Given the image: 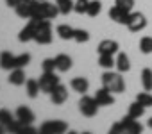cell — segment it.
<instances>
[{"label": "cell", "instance_id": "6da1fadb", "mask_svg": "<svg viewBox=\"0 0 152 134\" xmlns=\"http://www.w3.org/2000/svg\"><path fill=\"white\" fill-rule=\"evenodd\" d=\"M36 22V27H34V41L39 43V45H50L52 43V25H50V20H39V18H32Z\"/></svg>", "mask_w": 152, "mask_h": 134}, {"label": "cell", "instance_id": "7a4b0ae2", "mask_svg": "<svg viewBox=\"0 0 152 134\" xmlns=\"http://www.w3.org/2000/svg\"><path fill=\"white\" fill-rule=\"evenodd\" d=\"M102 86H106L113 93H124L125 91V81L120 72H104L102 74Z\"/></svg>", "mask_w": 152, "mask_h": 134}, {"label": "cell", "instance_id": "3957f363", "mask_svg": "<svg viewBox=\"0 0 152 134\" xmlns=\"http://www.w3.org/2000/svg\"><path fill=\"white\" fill-rule=\"evenodd\" d=\"M59 13V7L56 4H50L47 0H36V7H34V16L39 20H54Z\"/></svg>", "mask_w": 152, "mask_h": 134}, {"label": "cell", "instance_id": "277c9868", "mask_svg": "<svg viewBox=\"0 0 152 134\" xmlns=\"http://www.w3.org/2000/svg\"><path fill=\"white\" fill-rule=\"evenodd\" d=\"M143 130V127H141V123L136 120V118H131L129 114L125 116V118H122V122H118V123H115L113 127H111V132L115 134V132H129V134H140Z\"/></svg>", "mask_w": 152, "mask_h": 134}, {"label": "cell", "instance_id": "5b68a950", "mask_svg": "<svg viewBox=\"0 0 152 134\" xmlns=\"http://www.w3.org/2000/svg\"><path fill=\"white\" fill-rule=\"evenodd\" d=\"M68 130V123L63 120H47L39 125L41 134H63Z\"/></svg>", "mask_w": 152, "mask_h": 134}, {"label": "cell", "instance_id": "8992f818", "mask_svg": "<svg viewBox=\"0 0 152 134\" xmlns=\"http://www.w3.org/2000/svg\"><path fill=\"white\" fill-rule=\"evenodd\" d=\"M99 104H97V100H95V97H88L86 93L83 95V98L79 100V111L86 116V118H93L95 114H97V111H99Z\"/></svg>", "mask_w": 152, "mask_h": 134}, {"label": "cell", "instance_id": "52a82bcc", "mask_svg": "<svg viewBox=\"0 0 152 134\" xmlns=\"http://www.w3.org/2000/svg\"><path fill=\"white\" fill-rule=\"evenodd\" d=\"M57 84H59V77H57L54 72H43V74H41V77H39V88H41L43 93H48V95H50V91H52Z\"/></svg>", "mask_w": 152, "mask_h": 134}, {"label": "cell", "instance_id": "ba28073f", "mask_svg": "<svg viewBox=\"0 0 152 134\" xmlns=\"http://www.w3.org/2000/svg\"><path fill=\"white\" fill-rule=\"evenodd\" d=\"M147 27V18L143 13H131L129 15V22H127V29L131 32H140Z\"/></svg>", "mask_w": 152, "mask_h": 134}, {"label": "cell", "instance_id": "9c48e42d", "mask_svg": "<svg viewBox=\"0 0 152 134\" xmlns=\"http://www.w3.org/2000/svg\"><path fill=\"white\" fill-rule=\"evenodd\" d=\"M34 7H36V0H22L15 7V11L20 18H32L34 16Z\"/></svg>", "mask_w": 152, "mask_h": 134}, {"label": "cell", "instance_id": "30bf717a", "mask_svg": "<svg viewBox=\"0 0 152 134\" xmlns=\"http://www.w3.org/2000/svg\"><path fill=\"white\" fill-rule=\"evenodd\" d=\"M66 98H68V90H66V86H63L61 82L50 91V102L54 104V106H61V104H64L66 102Z\"/></svg>", "mask_w": 152, "mask_h": 134}, {"label": "cell", "instance_id": "8fae6325", "mask_svg": "<svg viewBox=\"0 0 152 134\" xmlns=\"http://www.w3.org/2000/svg\"><path fill=\"white\" fill-rule=\"evenodd\" d=\"M129 15H131V11H125V9H122V7H118V6H113V7L109 9V18H111L113 22L120 23V25H127Z\"/></svg>", "mask_w": 152, "mask_h": 134}, {"label": "cell", "instance_id": "7c38bea8", "mask_svg": "<svg viewBox=\"0 0 152 134\" xmlns=\"http://www.w3.org/2000/svg\"><path fill=\"white\" fill-rule=\"evenodd\" d=\"M95 100H97L99 106H113V104H115L113 91H109L106 86H102L100 90H97V93H95Z\"/></svg>", "mask_w": 152, "mask_h": 134}, {"label": "cell", "instance_id": "4fadbf2b", "mask_svg": "<svg viewBox=\"0 0 152 134\" xmlns=\"http://www.w3.org/2000/svg\"><path fill=\"white\" fill-rule=\"evenodd\" d=\"M34 27H36V22L32 20V18H29V23L20 31V34H18V39L22 41V43H27V41H32L34 39Z\"/></svg>", "mask_w": 152, "mask_h": 134}, {"label": "cell", "instance_id": "5bb4252c", "mask_svg": "<svg viewBox=\"0 0 152 134\" xmlns=\"http://www.w3.org/2000/svg\"><path fill=\"white\" fill-rule=\"evenodd\" d=\"M118 43L115 41V39H102L100 43H99V47H97V52L99 54H116L118 52Z\"/></svg>", "mask_w": 152, "mask_h": 134}, {"label": "cell", "instance_id": "9a60e30c", "mask_svg": "<svg viewBox=\"0 0 152 134\" xmlns=\"http://www.w3.org/2000/svg\"><path fill=\"white\" fill-rule=\"evenodd\" d=\"M15 116L22 122V123H32L34 120H36V116H34V113L27 107V106H20L18 109H16V113H15Z\"/></svg>", "mask_w": 152, "mask_h": 134}, {"label": "cell", "instance_id": "2e32d148", "mask_svg": "<svg viewBox=\"0 0 152 134\" xmlns=\"http://www.w3.org/2000/svg\"><path fill=\"white\" fill-rule=\"evenodd\" d=\"M56 70L57 72H68L72 68V57L66 54H57L56 57Z\"/></svg>", "mask_w": 152, "mask_h": 134}, {"label": "cell", "instance_id": "e0dca14e", "mask_svg": "<svg viewBox=\"0 0 152 134\" xmlns=\"http://www.w3.org/2000/svg\"><path fill=\"white\" fill-rule=\"evenodd\" d=\"M70 88H72L73 91L84 95V93L90 90V82H88V79H84V77H75V79L70 81Z\"/></svg>", "mask_w": 152, "mask_h": 134}, {"label": "cell", "instance_id": "ac0fdd59", "mask_svg": "<svg viewBox=\"0 0 152 134\" xmlns=\"http://www.w3.org/2000/svg\"><path fill=\"white\" fill-rule=\"evenodd\" d=\"M15 57L16 55H13L7 50L0 52V68H2V70H9V72L15 70Z\"/></svg>", "mask_w": 152, "mask_h": 134}, {"label": "cell", "instance_id": "d6986e66", "mask_svg": "<svg viewBox=\"0 0 152 134\" xmlns=\"http://www.w3.org/2000/svg\"><path fill=\"white\" fill-rule=\"evenodd\" d=\"M7 81H9V84H13V86H22V84H25L27 81H25V72H23V68H15V70H11Z\"/></svg>", "mask_w": 152, "mask_h": 134}, {"label": "cell", "instance_id": "ffe728a7", "mask_svg": "<svg viewBox=\"0 0 152 134\" xmlns=\"http://www.w3.org/2000/svg\"><path fill=\"white\" fill-rule=\"evenodd\" d=\"M116 70L120 72V74H125V72H129L131 70V63H129V57H127V54L125 52H120L118 54V57H116Z\"/></svg>", "mask_w": 152, "mask_h": 134}, {"label": "cell", "instance_id": "44dd1931", "mask_svg": "<svg viewBox=\"0 0 152 134\" xmlns=\"http://www.w3.org/2000/svg\"><path fill=\"white\" fill-rule=\"evenodd\" d=\"M56 32H57V36H59L61 39H64V41H68V39H73V34H75V29H73V27H70V25H66V23H61V25H57V29H56Z\"/></svg>", "mask_w": 152, "mask_h": 134}, {"label": "cell", "instance_id": "7402d4cb", "mask_svg": "<svg viewBox=\"0 0 152 134\" xmlns=\"http://www.w3.org/2000/svg\"><path fill=\"white\" fill-rule=\"evenodd\" d=\"M25 90H27L29 98H36L38 93L41 91V88H39V81H36V79H27V82H25Z\"/></svg>", "mask_w": 152, "mask_h": 134}, {"label": "cell", "instance_id": "603a6c76", "mask_svg": "<svg viewBox=\"0 0 152 134\" xmlns=\"http://www.w3.org/2000/svg\"><path fill=\"white\" fill-rule=\"evenodd\" d=\"M99 64L104 70H111L116 64V59H113V54H99Z\"/></svg>", "mask_w": 152, "mask_h": 134}, {"label": "cell", "instance_id": "cb8c5ba5", "mask_svg": "<svg viewBox=\"0 0 152 134\" xmlns=\"http://www.w3.org/2000/svg\"><path fill=\"white\" fill-rule=\"evenodd\" d=\"M141 86L145 91H152V70L150 68L141 70Z\"/></svg>", "mask_w": 152, "mask_h": 134}, {"label": "cell", "instance_id": "d4e9b609", "mask_svg": "<svg viewBox=\"0 0 152 134\" xmlns=\"http://www.w3.org/2000/svg\"><path fill=\"white\" fill-rule=\"evenodd\" d=\"M15 120H16V116H13L11 111H7V109H0V123H2L6 129H9V127L15 123Z\"/></svg>", "mask_w": 152, "mask_h": 134}, {"label": "cell", "instance_id": "484cf974", "mask_svg": "<svg viewBox=\"0 0 152 134\" xmlns=\"http://www.w3.org/2000/svg\"><path fill=\"white\" fill-rule=\"evenodd\" d=\"M100 11H102V2H100V0H90L86 15H88V16H91V18H95V16H99V15H100Z\"/></svg>", "mask_w": 152, "mask_h": 134}, {"label": "cell", "instance_id": "4316f807", "mask_svg": "<svg viewBox=\"0 0 152 134\" xmlns=\"http://www.w3.org/2000/svg\"><path fill=\"white\" fill-rule=\"evenodd\" d=\"M143 113H145V106H141V104L136 100V102H132V104L129 106V113H127V114H129L131 118H136V120H138L140 116H143Z\"/></svg>", "mask_w": 152, "mask_h": 134}, {"label": "cell", "instance_id": "83f0119b", "mask_svg": "<svg viewBox=\"0 0 152 134\" xmlns=\"http://www.w3.org/2000/svg\"><path fill=\"white\" fill-rule=\"evenodd\" d=\"M73 0H56V6L59 7V13L61 15H68L73 11Z\"/></svg>", "mask_w": 152, "mask_h": 134}, {"label": "cell", "instance_id": "f1b7e54d", "mask_svg": "<svg viewBox=\"0 0 152 134\" xmlns=\"http://www.w3.org/2000/svg\"><path fill=\"white\" fill-rule=\"evenodd\" d=\"M140 52L141 54H152V38L150 36H143L140 39Z\"/></svg>", "mask_w": 152, "mask_h": 134}, {"label": "cell", "instance_id": "f546056e", "mask_svg": "<svg viewBox=\"0 0 152 134\" xmlns=\"http://www.w3.org/2000/svg\"><path fill=\"white\" fill-rule=\"evenodd\" d=\"M31 63V54H20L15 57V68H23V66H27Z\"/></svg>", "mask_w": 152, "mask_h": 134}, {"label": "cell", "instance_id": "4dcf8cb0", "mask_svg": "<svg viewBox=\"0 0 152 134\" xmlns=\"http://www.w3.org/2000/svg\"><path fill=\"white\" fill-rule=\"evenodd\" d=\"M73 41H77V43H86V41H90V32L84 31V29H75Z\"/></svg>", "mask_w": 152, "mask_h": 134}, {"label": "cell", "instance_id": "1f68e13d", "mask_svg": "<svg viewBox=\"0 0 152 134\" xmlns=\"http://www.w3.org/2000/svg\"><path fill=\"white\" fill-rule=\"evenodd\" d=\"M136 100H138L141 106H145V107H150V106H152V95H150L148 91L138 93V95H136Z\"/></svg>", "mask_w": 152, "mask_h": 134}, {"label": "cell", "instance_id": "d6a6232c", "mask_svg": "<svg viewBox=\"0 0 152 134\" xmlns=\"http://www.w3.org/2000/svg\"><path fill=\"white\" fill-rule=\"evenodd\" d=\"M88 4H90V0H75L73 11L77 13V15H84V13L88 11Z\"/></svg>", "mask_w": 152, "mask_h": 134}, {"label": "cell", "instance_id": "836d02e7", "mask_svg": "<svg viewBox=\"0 0 152 134\" xmlns=\"http://www.w3.org/2000/svg\"><path fill=\"white\" fill-rule=\"evenodd\" d=\"M41 70H43V72H54V70H56V59H52V57L43 59V63H41Z\"/></svg>", "mask_w": 152, "mask_h": 134}, {"label": "cell", "instance_id": "e575fe53", "mask_svg": "<svg viewBox=\"0 0 152 134\" xmlns=\"http://www.w3.org/2000/svg\"><path fill=\"white\" fill-rule=\"evenodd\" d=\"M115 6H118L125 11H131L134 7V0H115Z\"/></svg>", "mask_w": 152, "mask_h": 134}, {"label": "cell", "instance_id": "d590c367", "mask_svg": "<svg viewBox=\"0 0 152 134\" xmlns=\"http://www.w3.org/2000/svg\"><path fill=\"white\" fill-rule=\"evenodd\" d=\"M20 2H22V0H6V4H7L9 7H13V9H15V7H16Z\"/></svg>", "mask_w": 152, "mask_h": 134}, {"label": "cell", "instance_id": "8d00e7d4", "mask_svg": "<svg viewBox=\"0 0 152 134\" xmlns=\"http://www.w3.org/2000/svg\"><path fill=\"white\" fill-rule=\"evenodd\" d=\"M4 130H6V127H4V125H2V123H0V134H2V132H4Z\"/></svg>", "mask_w": 152, "mask_h": 134}, {"label": "cell", "instance_id": "74e56055", "mask_svg": "<svg viewBox=\"0 0 152 134\" xmlns=\"http://www.w3.org/2000/svg\"><path fill=\"white\" fill-rule=\"evenodd\" d=\"M148 127H150V129H152V118H150V120H148Z\"/></svg>", "mask_w": 152, "mask_h": 134}]
</instances>
